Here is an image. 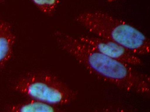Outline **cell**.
I'll list each match as a JSON object with an SVG mask.
<instances>
[{"instance_id":"1","label":"cell","mask_w":150,"mask_h":112,"mask_svg":"<svg viewBox=\"0 0 150 112\" xmlns=\"http://www.w3.org/2000/svg\"><path fill=\"white\" fill-rule=\"evenodd\" d=\"M54 37L58 47L74 57L91 74L127 92L149 95L150 78L148 74L102 54L66 33L56 31Z\"/></svg>"},{"instance_id":"2","label":"cell","mask_w":150,"mask_h":112,"mask_svg":"<svg viewBox=\"0 0 150 112\" xmlns=\"http://www.w3.org/2000/svg\"><path fill=\"white\" fill-rule=\"evenodd\" d=\"M75 21L96 36L117 43L136 55L150 53V40L145 35L108 13L99 11L85 12L76 16Z\"/></svg>"},{"instance_id":"3","label":"cell","mask_w":150,"mask_h":112,"mask_svg":"<svg viewBox=\"0 0 150 112\" xmlns=\"http://www.w3.org/2000/svg\"><path fill=\"white\" fill-rule=\"evenodd\" d=\"M16 92L28 99H35L52 105L70 104L77 97V92L57 75L44 71L23 74L13 85Z\"/></svg>"},{"instance_id":"4","label":"cell","mask_w":150,"mask_h":112,"mask_svg":"<svg viewBox=\"0 0 150 112\" xmlns=\"http://www.w3.org/2000/svg\"><path fill=\"white\" fill-rule=\"evenodd\" d=\"M78 39L94 50L112 59L131 66L143 65L142 61L137 55L115 42L96 36L83 35Z\"/></svg>"},{"instance_id":"5","label":"cell","mask_w":150,"mask_h":112,"mask_svg":"<svg viewBox=\"0 0 150 112\" xmlns=\"http://www.w3.org/2000/svg\"><path fill=\"white\" fill-rule=\"evenodd\" d=\"M16 39L11 24L0 20V69L3 68L11 60Z\"/></svg>"},{"instance_id":"6","label":"cell","mask_w":150,"mask_h":112,"mask_svg":"<svg viewBox=\"0 0 150 112\" xmlns=\"http://www.w3.org/2000/svg\"><path fill=\"white\" fill-rule=\"evenodd\" d=\"M62 111L58 106L32 99L9 106L6 109V111L9 112H57Z\"/></svg>"},{"instance_id":"7","label":"cell","mask_w":150,"mask_h":112,"mask_svg":"<svg viewBox=\"0 0 150 112\" xmlns=\"http://www.w3.org/2000/svg\"><path fill=\"white\" fill-rule=\"evenodd\" d=\"M37 8L47 16H52L60 0H32Z\"/></svg>"},{"instance_id":"8","label":"cell","mask_w":150,"mask_h":112,"mask_svg":"<svg viewBox=\"0 0 150 112\" xmlns=\"http://www.w3.org/2000/svg\"><path fill=\"white\" fill-rule=\"evenodd\" d=\"M5 0H0V4H2L4 2Z\"/></svg>"},{"instance_id":"9","label":"cell","mask_w":150,"mask_h":112,"mask_svg":"<svg viewBox=\"0 0 150 112\" xmlns=\"http://www.w3.org/2000/svg\"><path fill=\"white\" fill-rule=\"evenodd\" d=\"M107 1H108L110 2H111L114 1H117V0H107Z\"/></svg>"}]
</instances>
